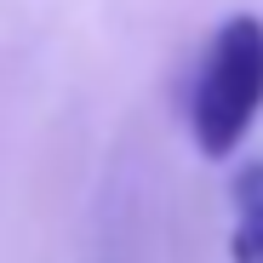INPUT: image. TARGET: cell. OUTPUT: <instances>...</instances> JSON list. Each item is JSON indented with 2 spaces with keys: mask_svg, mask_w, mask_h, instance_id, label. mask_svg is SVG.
I'll use <instances>...</instances> for the list:
<instances>
[{
  "mask_svg": "<svg viewBox=\"0 0 263 263\" xmlns=\"http://www.w3.org/2000/svg\"><path fill=\"white\" fill-rule=\"evenodd\" d=\"M263 115V17L235 12L212 34L189 92V138L206 160H229Z\"/></svg>",
  "mask_w": 263,
  "mask_h": 263,
  "instance_id": "1",
  "label": "cell"
},
{
  "mask_svg": "<svg viewBox=\"0 0 263 263\" xmlns=\"http://www.w3.org/2000/svg\"><path fill=\"white\" fill-rule=\"evenodd\" d=\"M235 263H263V160H252L235 178V235H229Z\"/></svg>",
  "mask_w": 263,
  "mask_h": 263,
  "instance_id": "2",
  "label": "cell"
}]
</instances>
